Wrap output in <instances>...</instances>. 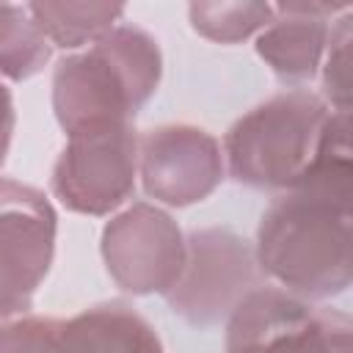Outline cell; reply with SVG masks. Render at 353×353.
I'll list each match as a JSON object with an SVG mask.
<instances>
[{"mask_svg": "<svg viewBox=\"0 0 353 353\" xmlns=\"http://www.w3.org/2000/svg\"><path fill=\"white\" fill-rule=\"evenodd\" d=\"M14 124H17V113H14V99L8 85L0 80V165L8 157L11 149V138H14Z\"/></svg>", "mask_w": 353, "mask_h": 353, "instance_id": "e0dca14e", "label": "cell"}, {"mask_svg": "<svg viewBox=\"0 0 353 353\" xmlns=\"http://www.w3.org/2000/svg\"><path fill=\"white\" fill-rule=\"evenodd\" d=\"M163 80V52L152 33L116 25L99 41L58 61L52 110L63 132L94 124H132Z\"/></svg>", "mask_w": 353, "mask_h": 353, "instance_id": "7a4b0ae2", "label": "cell"}, {"mask_svg": "<svg viewBox=\"0 0 353 353\" xmlns=\"http://www.w3.org/2000/svg\"><path fill=\"white\" fill-rule=\"evenodd\" d=\"M99 254L119 290L165 295L185 265V234L165 210L135 201L105 223Z\"/></svg>", "mask_w": 353, "mask_h": 353, "instance_id": "ba28073f", "label": "cell"}, {"mask_svg": "<svg viewBox=\"0 0 353 353\" xmlns=\"http://www.w3.org/2000/svg\"><path fill=\"white\" fill-rule=\"evenodd\" d=\"M276 17L256 36V55L284 83L312 80L325 58L331 25L328 17L347 11V6L331 3H279Z\"/></svg>", "mask_w": 353, "mask_h": 353, "instance_id": "30bf717a", "label": "cell"}, {"mask_svg": "<svg viewBox=\"0 0 353 353\" xmlns=\"http://www.w3.org/2000/svg\"><path fill=\"white\" fill-rule=\"evenodd\" d=\"M138 132L132 124H94L69 132L52 165L55 199L80 215H110L135 190Z\"/></svg>", "mask_w": 353, "mask_h": 353, "instance_id": "8992f818", "label": "cell"}, {"mask_svg": "<svg viewBox=\"0 0 353 353\" xmlns=\"http://www.w3.org/2000/svg\"><path fill=\"white\" fill-rule=\"evenodd\" d=\"M50 41L36 28L28 3H0V74L22 83L44 69Z\"/></svg>", "mask_w": 353, "mask_h": 353, "instance_id": "4fadbf2b", "label": "cell"}, {"mask_svg": "<svg viewBox=\"0 0 353 353\" xmlns=\"http://www.w3.org/2000/svg\"><path fill=\"white\" fill-rule=\"evenodd\" d=\"M188 17L199 36L218 44H237L254 36L256 30H262L276 17V11L270 3L234 0V3H190Z\"/></svg>", "mask_w": 353, "mask_h": 353, "instance_id": "5bb4252c", "label": "cell"}, {"mask_svg": "<svg viewBox=\"0 0 353 353\" xmlns=\"http://www.w3.org/2000/svg\"><path fill=\"white\" fill-rule=\"evenodd\" d=\"M58 215L50 199L25 182L0 176V317L28 314L55 256Z\"/></svg>", "mask_w": 353, "mask_h": 353, "instance_id": "52a82bcc", "label": "cell"}, {"mask_svg": "<svg viewBox=\"0 0 353 353\" xmlns=\"http://www.w3.org/2000/svg\"><path fill=\"white\" fill-rule=\"evenodd\" d=\"M28 11L41 30V36L50 41V47L77 50L85 44L99 41L105 33H110L121 17V3H28Z\"/></svg>", "mask_w": 353, "mask_h": 353, "instance_id": "7c38bea8", "label": "cell"}, {"mask_svg": "<svg viewBox=\"0 0 353 353\" xmlns=\"http://www.w3.org/2000/svg\"><path fill=\"white\" fill-rule=\"evenodd\" d=\"M138 174L149 199L190 207L221 185L223 152L215 135L196 124H160L138 135Z\"/></svg>", "mask_w": 353, "mask_h": 353, "instance_id": "9c48e42d", "label": "cell"}, {"mask_svg": "<svg viewBox=\"0 0 353 353\" xmlns=\"http://www.w3.org/2000/svg\"><path fill=\"white\" fill-rule=\"evenodd\" d=\"M323 102L331 110L350 113V8L331 25L323 58Z\"/></svg>", "mask_w": 353, "mask_h": 353, "instance_id": "9a60e30c", "label": "cell"}, {"mask_svg": "<svg viewBox=\"0 0 353 353\" xmlns=\"http://www.w3.org/2000/svg\"><path fill=\"white\" fill-rule=\"evenodd\" d=\"M6 353H63L61 320L36 314L6 320Z\"/></svg>", "mask_w": 353, "mask_h": 353, "instance_id": "2e32d148", "label": "cell"}, {"mask_svg": "<svg viewBox=\"0 0 353 353\" xmlns=\"http://www.w3.org/2000/svg\"><path fill=\"white\" fill-rule=\"evenodd\" d=\"M259 273L303 301H325L350 287V207L284 190L256 226Z\"/></svg>", "mask_w": 353, "mask_h": 353, "instance_id": "6da1fadb", "label": "cell"}, {"mask_svg": "<svg viewBox=\"0 0 353 353\" xmlns=\"http://www.w3.org/2000/svg\"><path fill=\"white\" fill-rule=\"evenodd\" d=\"M63 353H163L154 325L132 306L110 301L61 320Z\"/></svg>", "mask_w": 353, "mask_h": 353, "instance_id": "8fae6325", "label": "cell"}, {"mask_svg": "<svg viewBox=\"0 0 353 353\" xmlns=\"http://www.w3.org/2000/svg\"><path fill=\"white\" fill-rule=\"evenodd\" d=\"M0 353H6V320L0 317Z\"/></svg>", "mask_w": 353, "mask_h": 353, "instance_id": "ac0fdd59", "label": "cell"}, {"mask_svg": "<svg viewBox=\"0 0 353 353\" xmlns=\"http://www.w3.org/2000/svg\"><path fill=\"white\" fill-rule=\"evenodd\" d=\"M254 248L232 229L210 226L185 237V265L176 284L163 295L176 317L196 328L226 320L237 303L262 287Z\"/></svg>", "mask_w": 353, "mask_h": 353, "instance_id": "277c9868", "label": "cell"}, {"mask_svg": "<svg viewBox=\"0 0 353 353\" xmlns=\"http://www.w3.org/2000/svg\"><path fill=\"white\" fill-rule=\"evenodd\" d=\"M331 108L306 88L281 91L243 113L223 138L234 182L262 190H290L312 165Z\"/></svg>", "mask_w": 353, "mask_h": 353, "instance_id": "3957f363", "label": "cell"}, {"mask_svg": "<svg viewBox=\"0 0 353 353\" xmlns=\"http://www.w3.org/2000/svg\"><path fill=\"white\" fill-rule=\"evenodd\" d=\"M347 339L345 312L262 284L226 317L223 353H347Z\"/></svg>", "mask_w": 353, "mask_h": 353, "instance_id": "5b68a950", "label": "cell"}]
</instances>
